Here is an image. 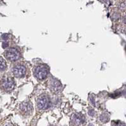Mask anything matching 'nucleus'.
<instances>
[{
  "mask_svg": "<svg viewBox=\"0 0 126 126\" xmlns=\"http://www.w3.org/2000/svg\"><path fill=\"white\" fill-rule=\"evenodd\" d=\"M20 110L21 112L24 115H29L32 112V104L29 101L23 102L20 105Z\"/></svg>",
  "mask_w": 126,
  "mask_h": 126,
  "instance_id": "0eeeda50",
  "label": "nucleus"
},
{
  "mask_svg": "<svg viewBox=\"0 0 126 126\" xmlns=\"http://www.w3.org/2000/svg\"><path fill=\"white\" fill-rule=\"evenodd\" d=\"M49 87L51 91H53V93H58L62 89V84L56 79H51L49 83Z\"/></svg>",
  "mask_w": 126,
  "mask_h": 126,
  "instance_id": "423d86ee",
  "label": "nucleus"
},
{
  "mask_svg": "<svg viewBox=\"0 0 126 126\" xmlns=\"http://www.w3.org/2000/svg\"><path fill=\"white\" fill-rule=\"evenodd\" d=\"M37 106L39 110L47 109L50 106V98L46 94H42L37 100Z\"/></svg>",
  "mask_w": 126,
  "mask_h": 126,
  "instance_id": "20e7f679",
  "label": "nucleus"
},
{
  "mask_svg": "<svg viewBox=\"0 0 126 126\" xmlns=\"http://www.w3.org/2000/svg\"><path fill=\"white\" fill-rule=\"evenodd\" d=\"M72 122L74 125L78 126V125L81 124L82 123V118L78 115H74L72 118Z\"/></svg>",
  "mask_w": 126,
  "mask_h": 126,
  "instance_id": "6e6552de",
  "label": "nucleus"
},
{
  "mask_svg": "<svg viewBox=\"0 0 126 126\" xmlns=\"http://www.w3.org/2000/svg\"><path fill=\"white\" fill-rule=\"evenodd\" d=\"M15 80L12 77L9 76H5L0 79V88L3 91L10 92L15 88Z\"/></svg>",
  "mask_w": 126,
  "mask_h": 126,
  "instance_id": "f257e3e1",
  "label": "nucleus"
},
{
  "mask_svg": "<svg viewBox=\"0 0 126 126\" xmlns=\"http://www.w3.org/2000/svg\"><path fill=\"white\" fill-rule=\"evenodd\" d=\"M13 74L16 77L21 78L24 77L26 75L27 72V68L24 64L18 63L15 65L13 68L12 70Z\"/></svg>",
  "mask_w": 126,
  "mask_h": 126,
  "instance_id": "39448f33",
  "label": "nucleus"
},
{
  "mask_svg": "<svg viewBox=\"0 0 126 126\" xmlns=\"http://www.w3.org/2000/svg\"><path fill=\"white\" fill-rule=\"evenodd\" d=\"M33 73L34 76L37 79L43 81L47 77L49 73V69L45 65H39L34 68Z\"/></svg>",
  "mask_w": 126,
  "mask_h": 126,
  "instance_id": "f03ea898",
  "label": "nucleus"
},
{
  "mask_svg": "<svg viewBox=\"0 0 126 126\" xmlns=\"http://www.w3.org/2000/svg\"><path fill=\"white\" fill-rule=\"evenodd\" d=\"M6 68H7V65L6 61L2 56H0V72L4 71L6 70Z\"/></svg>",
  "mask_w": 126,
  "mask_h": 126,
  "instance_id": "1a4fd4ad",
  "label": "nucleus"
},
{
  "mask_svg": "<svg viewBox=\"0 0 126 126\" xmlns=\"http://www.w3.org/2000/svg\"><path fill=\"white\" fill-rule=\"evenodd\" d=\"M113 126H126L124 124L122 123V122H117V123L114 124Z\"/></svg>",
  "mask_w": 126,
  "mask_h": 126,
  "instance_id": "9d476101",
  "label": "nucleus"
},
{
  "mask_svg": "<svg viewBox=\"0 0 126 126\" xmlns=\"http://www.w3.org/2000/svg\"><path fill=\"white\" fill-rule=\"evenodd\" d=\"M5 58L10 62H15L16 61H18L21 58V53L18 49L15 48H10L7 49L5 51Z\"/></svg>",
  "mask_w": 126,
  "mask_h": 126,
  "instance_id": "7ed1b4c3",
  "label": "nucleus"
}]
</instances>
